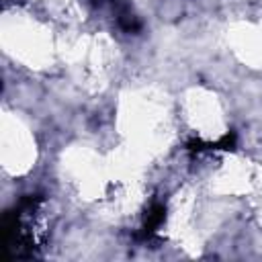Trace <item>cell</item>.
I'll return each instance as SVG.
<instances>
[{
  "label": "cell",
  "instance_id": "obj_1",
  "mask_svg": "<svg viewBox=\"0 0 262 262\" xmlns=\"http://www.w3.org/2000/svg\"><path fill=\"white\" fill-rule=\"evenodd\" d=\"M178 119V106L154 86L129 88L117 100L115 125L121 147L145 164L170 149Z\"/></svg>",
  "mask_w": 262,
  "mask_h": 262
},
{
  "label": "cell",
  "instance_id": "obj_2",
  "mask_svg": "<svg viewBox=\"0 0 262 262\" xmlns=\"http://www.w3.org/2000/svg\"><path fill=\"white\" fill-rule=\"evenodd\" d=\"M0 43L14 61L31 70L49 68L61 51V43L55 39L49 25L23 8L4 10Z\"/></svg>",
  "mask_w": 262,
  "mask_h": 262
},
{
  "label": "cell",
  "instance_id": "obj_3",
  "mask_svg": "<svg viewBox=\"0 0 262 262\" xmlns=\"http://www.w3.org/2000/svg\"><path fill=\"white\" fill-rule=\"evenodd\" d=\"M59 55L78 84L88 90H100L115 66L117 47L102 33H82L61 45Z\"/></svg>",
  "mask_w": 262,
  "mask_h": 262
},
{
  "label": "cell",
  "instance_id": "obj_4",
  "mask_svg": "<svg viewBox=\"0 0 262 262\" xmlns=\"http://www.w3.org/2000/svg\"><path fill=\"white\" fill-rule=\"evenodd\" d=\"M178 115L182 123L205 141H217L227 133L225 108L219 96L205 86H192L182 94Z\"/></svg>",
  "mask_w": 262,
  "mask_h": 262
},
{
  "label": "cell",
  "instance_id": "obj_5",
  "mask_svg": "<svg viewBox=\"0 0 262 262\" xmlns=\"http://www.w3.org/2000/svg\"><path fill=\"white\" fill-rule=\"evenodd\" d=\"M205 182L215 194L242 196L262 186V168L235 154H221L209 164Z\"/></svg>",
  "mask_w": 262,
  "mask_h": 262
},
{
  "label": "cell",
  "instance_id": "obj_6",
  "mask_svg": "<svg viewBox=\"0 0 262 262\" xmlns=\"http://www.w3.org/2000/svg\"><path fill=\"white\" fill-rule=\"evenodd\" d=\"M0 162L10 176H25L37 162V141L31 127L10 111H4L0 119Z\"/></svg>",
  "mask_w": 262,
  "mask_h": 262
},
{
  "label": "cell",
  "instance_id": "obj_7",
  "mask_svg": "<svg viewBox=\"0 0 262 262\" xmlns=\"http://www.w3.org/2000/svg\"><path fill=\"white\" fill-rule=\"evenodd\" d=\"M227 45L242 63L262 72V23H231L227 27Z\"/></svg>",
  "mask_w": 262,
  "mask_h": 262
}]
</instances>
